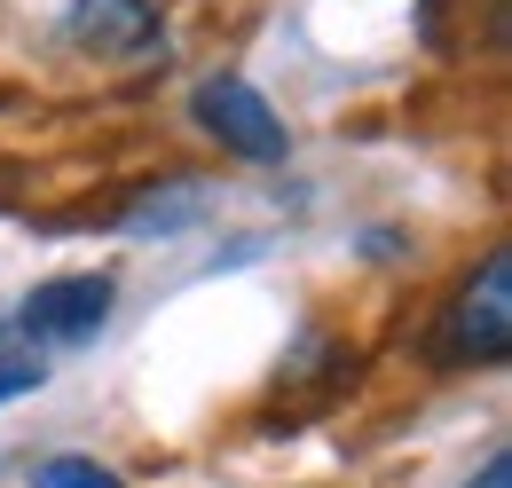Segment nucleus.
Returning <instances> with one entry per match:
<instances>
[{"label": "nucleus", "mask_w": 512, "mask_h": 488, "mask_svg": "<svg viewBox=\"0 0 512 488\" xmlns=\"http://www.w3.org/2000/svg\"><path fill=\"white\" fill-rule=\"evenodd\" d=\"M512 355V252L497 244L457 292L449 307L434 315V331H426V363L434 370H489Z\"/></svg>", "instance_id": "nucleus-1"}, {"label": "nucleus", "mask_w": 512, "mask_h": 488, "mask_svg": "<svg viewBox=\"0 0 512 488\" xmlns=\"http://www.w3.org/2000/svg\"><path fill=\"white\" fill-rule=\"evenodd\" d=\"M190 111H197V126H205L229 158H245V166H284V158H292V134H284V119H276V103L260 95L253 79H237V71L197 79Z\"/></svg>", "instance_id": "nucleus-2"}, {"label": "nucleus", "mask_w": 512, "mask_h": 488, "mask_svg": "<svg viewBox=\"0 0 512 488\" xmlns=\"http://www.w3.org/2000/svg\"><path fill=\"white\" fill-rule=\"evenodd\" d=\"M111 307H119L111 276H56V284H40L32 300L16 307V331L32 347H87L111 323Z\"/></svg>", "instance_id": "nucleus-3"}, {"label": "nucleus", "mask_w": 512, "mask_h": 488, "mask_svg": "<svg viewBox=\"0 0 512 488\" xmlns=\"http://www.w3.org/2000/svg\"><path fill=\"white\" fill-rule=\"evenodd\" d=\"M64 32L87 56H158V8L150 0H71Z\"/></svg>", "instance_id": "nucleus-4"}, {"label": "nucleus", "mask_w": 512, "mask_h": 488, "mask_svg": "<svg viewBox=\"0 0 512 488\" xmlns=\"http://www.w3.org/2000/svg\"><path fill=\"white\" fill-rule=\"evenodd\" d=\"M197 213H205V182H166V189H150V197H134L127 213H119V229L127 237H182Z\"/></svg>", "instance_id": "nucleus-5"}, {"label": "nucleus", "mask_w": 512, "mask_h": 488, "mask_svg": "<svg viewBox=\"0 0 512 488\" xmlns=\"http://www.w3.org/2000/svg\"><path fill=\"white\" fill-rule=\"evenodd\" d=\"M32 488H127V481H111V465H95V457H48L32 473Z\"/></svg>", "instance_id": "nucleus-6"}, {"label": "nucleus", "mask_w": 512, "mask_h": 488, "mask_svg": "<svg viewBox=\"0 0 512 488\" xmlns=\"http://www.w3.org/2000/svg\"><path fill=\"white\" fill-rule=\"evenodd\" d=\"M48 370H40V355L32 347H16V339H0V402H16V394H32Z\"/></svg>", "instance_id": "nucleus-7"}, {"label": "nucleus", "mask_w": 512, "mask_h": 488, "mask_svg": "<svg viewBox=\"0 0 512 488\" xmlns=\"http://www.w3.org/2000/svg\"><path fill=\"white\" fill-rule=\"evenodd\" d=\"M465 488H512V457H505V449H497V457L481 465V481H465Z\"/></svg>", "instance_id": "nucleus-8"}]
</instances>
